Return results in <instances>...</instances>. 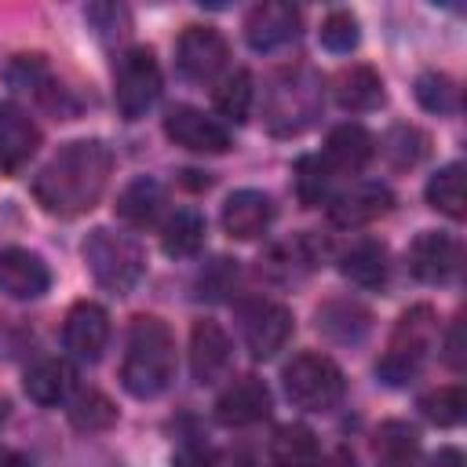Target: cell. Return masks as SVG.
Wrapping results in <instances>:
<instances>
[{
    "label": "cell",
    "instance_id": "obj_1",
    "mask_svg": "<svg viewBox=\"0 0 467 467\" xmlns=\"http://www.w3.org/2000/svg\"><path fill=\"white\" fill-rule=\"evenodd\" d=\"M113 171V153L99 139L66 142L33 179V197L51 215H80L99 204Z\"/></svg>",
    "mask_w": 467,
    "mask_h": 467
},
{
    "label": "cell",
    "instance_id": "obj_2",
    "mask_svg": "<svg viewBox=\"0 0 467 467\" xmlns=\"http://www.w3.org/2000/svg\"><path fill=\"white\" fill-rule=\"evenodd\" d=\"M175 376V339L153 314H139L128 332L120 383L131 398H157Z\"/></svg>",
    "mask_w": 467,
    "mask_h": 467
},
{
    "label": "cell",
    "instance_id": "obj_3",
    "mask_svg": "<svg viewBox=\"0 0 467 467\" xmlns=\"http://www.w3.org/2000/svg\"><path fill=\"white\" fill-rule=\"evenodd\" d=\"M321 102H325L321 77L306 66H288V69L274 73V80L266 88L263 117L274 135H299L317 120Z\"/></svg>",
    "mask_w": 467,
    "mask_h": 467
},
{
    "label": "cell",
    "instance_id": "obj_4",
    "mask_svg": "<svg viewBox=\"0 0 467 467\" xmlns=\"http://www.w3.org/2000/svg\"><path fill=\"white\" fill-rule=\"evenodd\" d=\"M434 339H438V317H434V310H431V306H412V310H405V314L398 317V325H394V336H390L387 354H383L379 365H376L379 379H387L390 387L409 383V379L423 368V361H427Z\"/></svg>",
    "mask_w": 467,
    "mask_h": 467
},
{
    "label": "cell",
    "instance_id": "obj_5",
    "mask_svg": "<svg viewBox=\"0 0 467 467\" xmlns=\"http://www.w3.org/2000/svg\"><path fill=\"white\" fill-rule=\"evenodd\" d=\"M285 394L292 398L296 409H306V412H328L339 405L343 390H347V379H343V368L328 358V354H317V350H303L296 354L288 365H285Z\"/></svg>",
    "mask_w": 467,
    "mask_h": 467
},
{
    "label": "cell",
    "instance_id": "obj_6",
    "mask_svg": "<svg viewBox=\"0 0 467 467\" xmlns=\"http://www.w3.org/2000/svg\"><path fill=\"white\" fill-rule=\"evenodd\" d=\"M84 263H88L91 277L102 288H109V292L135 288V281L142 277V266H146L139 241L128 237V234H117L109 226H99V230L88 234V241H84Z\"/></svg>",
    "mask_w": 467,
    "mask_h": 467
},
{
    "label": "cell",
    "instance_id": "obj_7",
    "mask_svg": "<svg viewBox=\"0 0 467 467\" xmlns=\"http://www.w3.org/2000/svg\"><path fill=\"white\" fill-rule=\"evenodd\" d=\"M113 99L120 117L139 120L161 99V66L150 47H128L113 69Z\"/></svg>",
    "mask_w": 467,
    "mask_h": 467
},
{
    "label": "cell",
    "instance_id": "obj_8",
    "mask_svg": "<svg viewBox=\"0 0 467 467\" xmlns=\"http://www.w3.org/2000/svg\"><path fill=\"white\" fill-rule=\"evenodd\" d=\"M292 336V310L274 299H252L241 310V339L252 358H274Z\"/></svg>",
    "mask_w": 467,
    "mask_h": 467
},
{
    "label": "cell",
    "instance_id": "obj_9",
    "mask_svg": "<svg viewBox=\"0 0 467 467\" xmlns=\"http://www.w3.org/2000/svg\"><path fill=\"white\" fill-rule=\"evenodd\" d=\"M223 66H226V40L212 26H186L175 44V69L186 80L204 84L215 80Z\"/></svg>",
    "mask_w": 467,
    "mask_h": 467
},
{
    "label": "cell",
    "instance_id": "obj_10",
    "mask_svg": "<svg viewBox=\"0 0 467 467\" xmlns=\"http://www.w3.org/2000/svg\"><path fill=\"white\" fill-rule=\"evenodd\" d=\"M164 135H168L175 146L193 150V153H223V150H230V131H226L215 117H208V113H201V109H193V106H175V109H168V117H164Z\"/></svg>",
    "mask_w": 467,
    "mask_h": 467
},
{
    "label": "cell",
    "instance_id": "obj_11",
    "mask_svg": "<svg viewBox=\"0 0 467 467\" xmlns=\"http://www.w3.org/2000/svg\"><path fill=\"white\" fill-rule=\"evenodd\" d=\"M62 343L73 358L99 361L106 343H109V314L91 299L73 303L66 314V325H62Z\"/></svg>",
    "mask_w": 467,
    "mask_h": 467
},
{
    "label": "cell",
    "instance_id": "obj_12",
    "mask_svg": "<svg viewBox=\"0 0 467 467\" xmlns=\"http://www.w3.org/2000/svg\"><path fill=\"white\" fill-rule=\"evenodd\" d=\"M390 204H394V193L383 182H358V186H350V190L332 197L328 219L339 230H358V226H368L379 215H387Z\"/></svg>",
    "mask_w": 467,
    "mask_h": 467
},
{
    "label": "cell",
    "instance_id": "obj_13",
    "mask_svg": "<svg viewBox=\"0 0 467 467\" xmlns=\"http://www.w3.org/2000/svg\"><path fill=\"white\" fill-rule=\"evenodd\" d=\"M299 33V11L285 0H266L255 4L244 18V40L252 51H274Z\"/></svg>",
    "mask_w": 467,
    "mask_h": 467
},
{
    "label": "cell",
    "instance_id": "obj_14",
    "mask_svg": "<svg viewBox=\"0 0 467 467\" xmlns=\"http://www.w3.org/2000/svg\"><path fill=\"white\" fill-rule=\"evenodd\" d=\"M36 146H40V128L33 124V117L22 106L4 102L0 106V171L7 175L22 171L36 153Z\"/></svg>",
    "mask_w": 467,
    "mask_h": 467
},
{
    "label": "cell",
    "instance_id": "obj_15",
    "mask_svg": "<svg viewBox=\"0 0 467 467\" xmlns=\"http://www.w3.org/2000/svg\"><path fill=\"white\" fill-rule=\"evenodd\" d=\"M460 266V244L449 234L438 230H423L412 244H409V270L412 277L427 281V285H441L456 274Z\"/></svg>",
    "mask_w": 467,
    "mask_h": 467
},
{
    "label": "cell",
    "instance_id": "obj_16",
    "mask_svg": "<svg viewBox=\"0 0 467 467\" xmlns=\"http://www.w3.org/2000/svg\"><path fill=\"white\" fill-rule=\"evenodd\" d=\"M266 412H270V390L255 376L234 379L215 401V420L223 427H248V423H259Z\"/></svg>",
    "mask_w": 467,
    "mask_h": 467
},
{
    "label": "cell",
    "instance_id": "obj_17",
    "mask_svg": "<svg viewBox=\"0 0 467 467\" xmlns=\"http://www.w3.org/2000/svg\"><path fill=\"white\" fill-rule=\"evenodd\" d=\"M51 285V274L40 255L26 248H4L0 252V292L11 299H36Z\"/></svg>",
    "mask_w": 467,
    "mask_h": 467
},
{
    "label": "cell",
    "instance_id": "obj_18",
    "mask_svg": "<svg viewBox=\"0 0 467 467\" xmlns=\"http://www.w3.org/2000/svg\"><path fill=\"white\" fill-rule=\"evenodd\" d=\"M190 368L197 383H215L230 368V336L215 321H197L190 332Z\"/></svg>",
    "mask_w": 467,
    "mask_h": 467
},
{
    "label": "cell",
    "instance_id": "obj_19",
    "mask_svg": "<svg viewBox=\"0 0 467 467\" xmlns=\"http://www.w3.org/2000/svg\"><path fill=\"white\" fill-rule=\"evenodd\" d=\"M270 219H274V204L259 190H237L223 204V230L237 241H252V237L266 234Z\"/></svg>",
    "mask_w": 467,
    "mask_h": 467
},
{
    "label": "cell",
    "instance_id": "obj_20",
    "mask_svg": "<svg viewBox=\"0 0 467 467\" xmlns=\"http://www.w3.org/2000/svg\"><path fill=\"white\" fill-rule=\"evenodd\" d=\"M376 153V139L361 128V124H339L328 131L325 139V164L328 171H361Z\"/></svg>",
    "mask_w": 467,
    "mask_h": 467
},
{
    "label": "cell",
    "instance_id": "obj_21",
    "mask_svg": "<svg viewBox=\"0 0 467 467\" xmlns=\"http://www.w3.org/2000/svg\"><path fill=\"white\" fill-rule=\"evenodd\" d=\"M73 387H77V372L62 358H40L36 365L26 368V394L36 405H58L73 394Z\"/></svg>",
    "mask_w": 467,
    "mask_h": 467
},
{
    "label": "cell",
    "instance_id": "obj_22",
    "mask_svg": "<svg viewBox=\"0 0 467 467\" xmlns=\"http://www.w3.org/2000/svg\"><path fill=\"white\" fill-rule=\"evenodd\" d=\"M161 212H164V190H161L157 179H146V175H142V179L128 182V186L120 190V197H117V215H120L128 226H135V230L157 226Z\"/></svg>",
    "mask_w": 467,
    "mask_h": 467
},
{
    "label": "cell",
    "instance_id": "obj_23",
    "mask_svg": "<svg viewBox=\"0 0 467 467\" xmlns=\"http://www.w3.org/2000/svg\"><path fill=\"white\" fill-rule=\"evenodd\" d=\"M372 452H376V467H416V460H420V434L405 420H387V423L376 427Z\"/></svg>",
    "mask_w": 467,
    "mask_h": 467
},
{
    "label": "cell",
    "instance_id": "obj_24",
    "mask_svg": "<svg viewBox=\"0 0 467 467\" xmlns=\"http://www.w3.org/2000/svg\"><path fill=\"white\" fill-rule=\"evenodd\" d=\"M332 95L343 109L350 113H368L383 102V80L372 66H350V69H339L336 84H332Z\"/></svg>",
    "mask_w": 467,
    "mask_h": 467
},
{
    "label": "cell",
    "instance_id": "obj_25",
    "mask_svg": "<svg viewBox=\"0 0 467 467\" xmlns=\"http://www.w3.org/2000/svg\"><path fill=\"white\" fill-rule=\"evenodd\" d=\"M387 248L379 244V241H372V237H365V241H354L343 255H339V274L350 281V285H358V288H379L383 281H387Z\"/></svg>",
    "mask_w": 467,
    "mask_h": 467
},
{
    "label": "cell",
    "instance_id": "obj_26",
    "mask_svg": "<svg viewBox=\"0 0 467 467\" xmlns=\"http://www.w3.org/2000/svg\"><path fill=\"white\" fill-rule=\"evenodd\" d=\"M270 460L277 467H317L321 445L306 423H281L270 438Z\"/></svg>",
    "mask_w": 467,
    "mask_h": 467
},
{
    "label": "cell",
    "instance_id": "obj_27",
    "mask_svg": "<svg viewBox=\"0 0 467 467\" xmlns=\"http://www.w3.org/2000/svg\"><path fill=\"white\" fill-rule=\"evenodd\" d=\"M368 310L350 299H332L317 310V328L336 343H358L368 332Z\"/></svg>",
    "mask_w": 467,
    "mask_h": 467
},
{
    "label": "cell",
    "instance_id": "obj_28",
    "mask_svg": "<svg viewBox=\"0 0 467 467\" xmlns=\"http://www.w3.org/2000/svg\"><path fill=\"white\" fill-rule=\"evenodd\" d=\"M204 244V219L193 208H179L175 215H168L164 230H161V248L171 259H190L197 255Z\"/></svg>",
    "mask_w": 467,
    "mask_h": 467
},
{
    "label": "cell",
    "instance_id": "obj_29",
    "mask_svg": "<svg viewBox=\"0 0 467 467\" xmlns=\"http://www.w3.org/2000/svg\"><path fill=\"white\" fill-rule=\"evenodd\" d=\"M427 204L438 208L449 219H463L467 215V193H463V164H445L431 175L427 182Z\"/></svg>",
    "mask_w": 467,
    "mask_h": 467
},
{
    "label": "cell",
    "instance_id": "obj_30",
    "mask_svg": "<svg viewBox=\"0 0 467 467\" xmlns=\"http://www.w3.org/2000/svg\"><path fill=\"white\" fill-rule=\"evenodd\" d=\"M252 95H255V91H252V77H248L244 69H234V73H226V77L215 84L212 102H215V113H219V117L241 124V120L248 117V109H252Z\"/></svg>",
    "mask_w": 467,
    "mask_h": 467
},
{
    "label": "cell",
    "instance_id": "obj_31",
    "mask_svg": "<svg viewBox=\"0 0 467 467\" xmlns=\"http://www.w3.org/2000/svg\"><path fill=\"white\" fill-rule=\"evenodd\" d=\"M416 99L427 113H456L460 109V88L452 77L438 73V69H427L416 77Z\"/></svg>",
    "mask_w": 467,
    "mask_h": 467
},
{
    "label": "cell",
    "instance_id": "obj_32",
    "mask_svg": "<svg viewBox=\"0 0 467 467\" xmlns=\"http://www.w3.org/2000/svg\"><path fill=\"white\" fill-rule=\"evenodd\" d=\"M113 420H117V409L102 390H80L69 401V423L77 431H106L113 427Z\"/></svg>",
    "mask_w": 467,
    "mask_h": 467
},
{
    "label": "cell",
    "instance_id": "obj_33",
    "mask_svg": "<svg viewBox=\"0 0 467 467\" xmlns=\"http://www.w3.org/2000/svg\"><path fill=\"white\" fill-rule=\"evenodd\" d=\"M420 409H423V416L431 420V423H438V427H456L460 420H463V412H467V394H463V387H438V390H431L423 401H420Z\"/></svg>",
    "mask_w": 467,
    "mask_h": 467
},
{
    "label": "cell",
    "instance_id": "obj_34",
    "mask_svg": "<svg viewBox=\"0 0 467 467\" xmlns=\"http://www.w3.org/2000/svg\"><path fill=\"white\" fill-rule=\"evenodd\" d=\"M423 153H427V135L416 131V128H409V124L390 128V135L383 139V157H387L394 168H412Z\"/></svg>",
    "mask_w": 467,
    "mask_h": 467
},
{
    "label": "cell",
    "instance_id": "obj_35",
    "mask_svg": "<svg viewBox=\"0 0 467 467\" xmlns=\"http://www.w3.org/2000/svg\"><path fill=\"white\" fill-rule=\"evenodd\" d=\"M328 164L321 157H299L296 161V193L303 204H321L325 193H328Z\"/></svg>",
    "mask_w": 467,
    "mask_h": 467
},
{
    "label": "cell",
    "instance_id": "obj_36",
    "mask_svg": "<svg viewBox=\"0 0 467 467\" xmlns=\"http://www.w3.org/2000/svg\"><path fill=\"white\" fill-rule=\"evenodd\" d=\"M321 44L328 47V51H336V55H347V51H354L358 47V18L350 15V11H328L325 15V22H321Z\"/></svg>",
    "mask_w": 467,
    "mask_h": 467
},
{
    "label": "cell",
    "instance_id": "obj_37",
    "mask_svg": "<svg viewBox=\"0 0 467 467\" xmlns=\"http://www.w3.org/2000/svg\"><path fill=\"white\" fill-rule=\"evenodd\" d=\"M88 22L95 26V33H99L102 40L128 36V29H131V15H128V7H120V4H91V7H88Z\"/></svg>",
    "mask_w": 467,
    "mask_h": 467
},
{
    "label": "cell",
    "instance_id": "obj_38",
    "mask_svg": "<svg viewBox=\"0 0 467 467\" xmlns=\"http://www.w3.org/2000/svg\"><path fill=\"white\" fill-rule=\"evenodd\" d=\"M237 277V266L230 263V259H215L212 263V270L201 277V296H208V299H219L226 288H230V281Z\"/></svg>",
    "mask_w": 467,
    "mask_h": 467
},
{
    "label": "cell",
    "instance_id": "obj_39",
    "mask_svg": "<svg viewBox=\"0 0 467 467\" xmlns=\"http://www.w3.org/2000/svg\"><path fill=\"white\" fill-rule=\"evenodd\" d=\"M171 467H223V460L215 456V449H208V445H201V441H186V445L175 452Z\"/></svg>",
    "mask_w": 467,
    "mask_h": 467
},
{
    "label": "cell",
    "instance_id": "obj_40",
    "mask_svg": "<svg viewBox=\"0 0 467 467\" xmlns=\"http://www.w3.org/2000/svg\"><path fill=\"white\" fill-rule=\"evenodd\" d=\"M445 361H449L452 368H463V317H456L452 328H449V339H445Z\"/></svg>",
    "mask_w": 467,
    "mask_h": 467
},
{
    "label": "cell",
    "instance_id": "obj_41",
    "mask_svg": "<svg viewBox=\"0 0 467 467\" xmlns=\"http://www.w3.org/2000/svg\"><path fill=\"white\" fill-rule=\"evenodd\" d=\"M427 467H467V463H463V452H460V449L445 445V449H438V452L427 460Z\"/></svg>",
    "mask_w": 467,
    "mask_h": 467
},
{
    "label": "cell",
    "instance_id": "obj_42",
    "mask_svg": "<svg viewBox=\"0 0 467 467\" xmlns=\"http://www.w3.org/2000/svg\"><path fill=\"white\" fill-rule=\"evenodd\" d=\"M0 467H33V463H29V456H22L18 449L0 445Z\"/></svg>",
    "mask_w": 467,
    "mask_h": 467
},
{
    "label": "cell",
    "instance_id": "obj_43",
    "mask_svg": "<svg viewBox=\"0 0 467 467\" xmlns=\"http://www.w3.org/2000/svg\"><path fill=\"white\" fill-rule=\"evenodd\" d=\"M321 467H358V460H354L347 449H336V452H328V456L321 460Z\"/></svg>",
    "mask_w": 467,
    "mask_h": 467
}]
</instances>
